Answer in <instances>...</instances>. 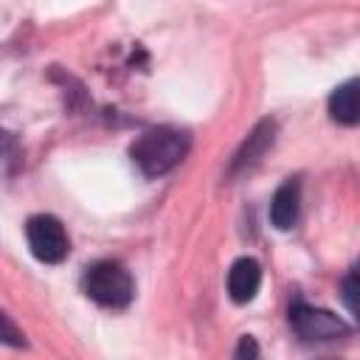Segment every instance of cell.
I'll list each match as a JSON object with an SVG mask.
<instances>
[{
  "label": "cell",
  "instance_id": "obj_1",
  "mask_svg": "<svg viewBox=\"0 0 360 360\" xmlns=\"http://www.w3.org/2000/svg\"><path fill=\"white\" fill-rule=\"evenodd\" d=\"M191 149V135L174 127H155L138 135L129 146L132 163L143 172V177L169 174Z\"/></svg>",
  "mask_w": 360,
  "mask_h": 360
},
{
  "label": "cell",
  "instance_id": "obj_2",
  "mask_svg": "<svg viewBox=\"0 0 360 360\" xmlns=\"http://www.w3.org/2000/svg\"><path fill=\"white\" fill-rule=\"evenodd\" d=\"M82 287L90 301H96L98 307H107V309H124L135 298V281H132L129 270L110 259L90 264L84 270Z\"/></svg>",
  "mask_w": 360,
  "mask_h": 360
},
{
  "label": "cell",
  "instance_id": "obj_3",
  "mask_svg": "<svg viewBox=\"0 0 360 360\" xmlns=\"http://www.w3.org/2000/svg\"><path fill=\"white\" fill-rule=\"evenodd\" d=\"M25 239L42 264H59L70 256V236L53 214H34L25 222Z\"/></svg>",
  "mask_w": 360,
  "mask_h": 360
},
{
  "label": "cell",
  "instance_id": "obj_4",
  "mask_svg": "<svg viewBox=\"0 0 360 360\" xmlns=\"http://www.w3.org/2000/svg\"><path fill=\"white\" fill-rule=\"evenodd\" d=\"M290 326L301 340L309 343H332V340H343L349 338V323L343 318H338L329 309H318L309 307L304 301H295L290 307Z\"/></svg>",
  "mask_w": 360,
  "mask_h": 360
},
{
  "label": "cell",
  "instance_id": "obj_5",
  "mask_svg": "<svg viewBox=\"0 0 360 360\" xmlns=\"http://www.w3.org/2000/svg\"><path fill=\"white\" fill-rule=\"evenodd\" d=\"M273 141H276V121L262 118V121L250 129V135L242 141V146L236 149V155L231 158L228 177H233V174H242V172L253 169V166L262 160V155L273 146Z\"/></svg>",
  "mask_w": 360,
  "mask_h": 360
},
{
  "label": "cell",
  "instance_id": "obj_6",
  "mask_svg": "<svg viewBox=\"0 0 360 360\" xmlns=\"http://www.w3.org/2000/svg\"><path fill=\"white\" fill-rule=\"evenodd\" d=\"M228 295L233 304H248L256 298L259 287H262V267L253 256H242L231 264L228 270Z\"/></svg>",
  "mask_w": 360,
  "mask_h": 360
},
{
  "label": "cell",
  "instance_id": "obj_7",
  "mask_svg": "<svg viewBox=\"0 0 360 360\" xmlns=\"http://www.w3.org/2000/svg\"><path fill=\"white\" fill-rule=\"evenodd\" d=\"M298 214H301V180L287 177L270 200V222L278 231H290L298 222Z\"/></svg>",
  "mask_w": 360,
  "mask_h": 360
},
{
  "label": "cell",
  "instance_id": "obj_8",
  "mask_svg": "<svg viewBox=\"0 0 360 360\" xmlns=\"http://www.w3.org/2000/svg\"><path fill=\"white\" fill-rule=\"evenodd\" d=\"M329 118L343 124V127H354L360 112H357V79H349L343 84H338L329 96Z\"/></svg>",
  "mask_w": 360,
  "mask_h": 360
},
{
  "label": "cell",
  "instance_id": "obj_9",
  "mask_svg": "<svg viewBox=\"0 0 360 360\" xmlns=\"http://www.w3.org/2000/svg\"><path fill=\"white\" fill-rule=\"evenodd\" d=\"M0 343H6V346H11V349H25V346H28L22 329H20L3 309H0Z\"/></svg>",
  "mask_w": 360,
  "mask_h": 360
},
{
  "label": "cell",
  "instance_id": "obj_10",
  "mask_svg": "<svg viewBox=\"0 0 360 360\" xmlns=\"http://www.w3.org/2000/svg\"><path fill=\"white\" fill-rule=\"evenodd\" d=\"M340 298H343L346 309L357 318V270H354V267H352V270L343 276V281H340Z\"/></svg>",
  "mask_w": 360,
  "mask_h": 360
},
{
  "label": "cell",
  "instance_id": "obj_11",
  "mask_svg": "<svg viewBox=\"0 0 360 360\" xmlns=\"http://www.w3.org/2000/svg\"><path fill=\"white\" fill-rule=\"evenodd\" d=\"M256 354H259L256 340H253L250 335H242V338H239V346H236V352H233V357H256Z\"/></svg>",
  "mask_w": 360,
  "mask_h": 360
}]
</instances>
